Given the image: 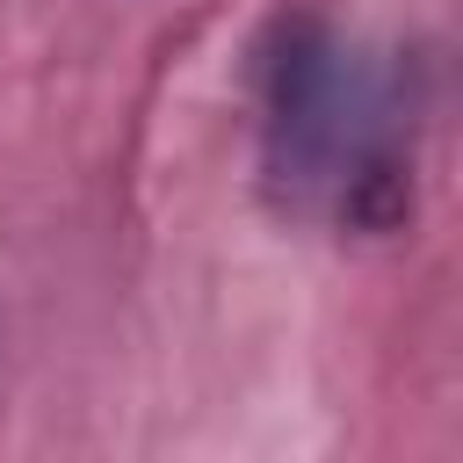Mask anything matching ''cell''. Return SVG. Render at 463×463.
I'll return each instance as SVG.
<instances>
[{
	"mask_svg": "<svg viewBox=\"0 0 463 463\" xmlns=\"http://www.w3.org/2000/svg\"><path fill=\"white\" fill-rule=\"evenodd\" d=\"M268 181L289 210L391 232L412 210V109L333 22H282L260 65Z\"/></svg>",
	"mask_w": 463,
	"mask_h": 463,
	"instance_id": "cell-1",
	"label": "cell"
}]
</instances>
